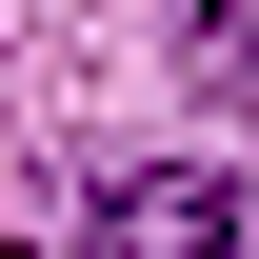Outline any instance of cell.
<instances>
[{
  "label": "cell",
  "mask_w": 259,
  "mask_h": 259,
  "mask_svg": "<svg viewBox=\"0 0 259 259\" xmlns=\"http://www.w3.org/2000/svg\"><path fill=\"white\" fill-rule=\"evenodd\" d=\"M100 259H259V180H120Z\"/></svg>",
  "instance_id": "cell-1"
},
{
  "label": "cell",
  "mask_w": 259,
  "mask_h": 259,
  "mask_svg": "<svg viewBox=\"0 0 259 259\" xmlns=\"http://www.w3.org/2000/svg\"><path fill=\"white\" fill-rule=\"evenodd\" d=\"M180 20H199V80H220L239 120H259V0H180Z\"/></svg>",
  "instance_id": "cell-2"
}]
</instances>
